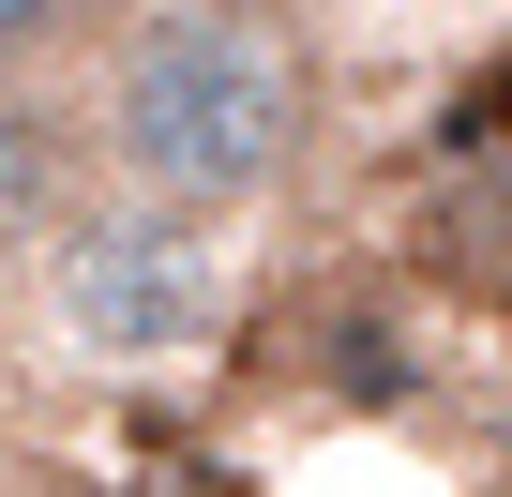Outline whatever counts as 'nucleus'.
<instances>
[{
	"mask_svg": "<svg viewBox=\"0 0 512 497\" xmlns=\"http://www.w3.org/2000/svg\"><path fill=\"white\" fill-rule=\"evenodd\" d=\"M302 121H317V76L272 0H136L91 76L106 181L181 196V211H256L302 166Z\"/></svg>",
	"mask_w": 512,
	"mask_h": 497,
	"instance_id": "obj_1",
	"label": "nucleus"
},
{
	"mask_svg": "<svg viewBox=\"0 0 512 497\" xmlns=\"http://www.w3.org/2000/svg\"><path fill=\"white\" fill-rule=\"evenodd\" d=\"M407 257L452 287V302H512V151H452V181L422 196Z\"/></svg>",
	"mask_w": 512,
	"mask_h": 497,
	"instance_id": "obj_3",
	"label": "nucleus"
},
{
	"mask_svg": "<svg viewBox=\"0 0 512 497\" xmlns=\"http://www.w3.org/2000/svg\"><path fill=\"white\" fill-rule=\"evenodd\" d=\"M61 211H76V121L31 91V61H0V272L46 257Z\"/></svg>",
	"mask_w": 512,
	"mask_h": 497,
	"instance_id": "obj_4",
	"label": "nucleus"
},
{
	"mask_svg": "<svg viewBox=\"0 0 512 497\" xmlns=\"http://www.w3.org/2000/svg\"><path fill=\"white\" fill-rule=\"evenodd\" d=\"M91 16H106V0H0V61H61Z\"/></svg>",
	"mask_w": 512,
	"mask_h": 497,
	"instance_id": "obj_6",
	"label": "nucleus"
},
{
	"mask_svg": "<svg viewBox=\"0 0 512 497\" xmlns=\"http://www.w3.org/2000/svg\"><path fill=\"white\" fill-rule=\"evenodd\" d=\"M211 226L226 211H181V196H136V181H121V211H61V241H46L61 347H91V362H196L226 332V241Z\"/></svg>",
	"mask_w": 512,
	"mask_h": 497,
	"instance_id": "obj_2",
	"label": "nucleus"
},
{
	"mask_svg": "<svg viewBox=\"0 0 512 497\" xmlns=\"http://www.w3.org/2000/svg\"><path fill=\"white\" fill-rule=\"evenodd\" d=\"M437 151H512V46H482L437 106Z\"/></svg>",
	"mask_w": 512,
	"mask_h": 497,
	"instance_id": "obj_5",
	"label": "nucleus"
}]
</instances>
